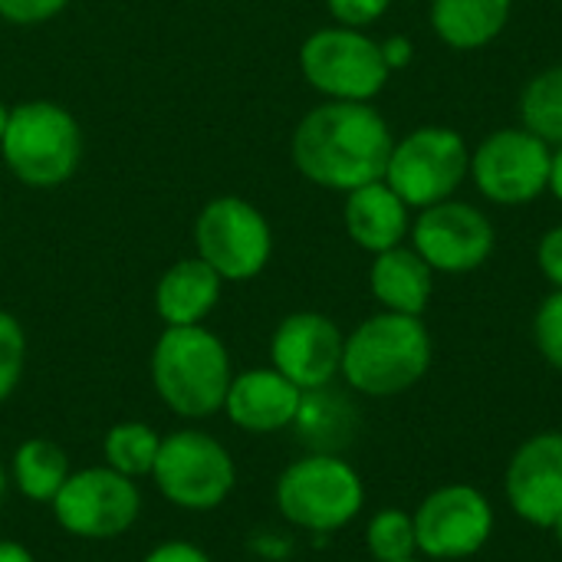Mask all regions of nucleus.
Masks as SVG:
<instances>
[{
  "label": "nucleus",
  "instance_id": "obj_1",
  "mask_svg": "<svg viewBox=\"0 0 562 562\" xmlns=\"http://www.w3.org/2000/svg\"><path fill=\"white\" fill-rule=\"evenodd\" d=\"M392 145V128L375 105L326 99L293 128L290 158L316 188L349 194L385 178Z\"/></svg>",
  "mask_w": 562,
  "mask_h": 562
},
{
  "label": "nucleus",
  "instance_id": "obj_2",
  "mask_svg": "<svg viewBox=\"0 0 562 562\" xmlns=\"http://www.w3.org/2000/svg\"><path fill=\"white\" fill-rule=\"evenodd\" d=\"M435 362V339L422 316L375 313L362 319L342 346V382L366 398L412 392Z\"/></svg>",
  "mask_w": 562,
  "mask_h": 562
},
{
  "label": "nucleus",
  "instance_id": "obj_3",
  "mask_svg": "<svg viewBox=\"0 0 562 562\" xmlns=\"http://www.w3.org/2000/svg\"><path fill=\"white\" fill-rule=\"evenodd\" d=\"M148 372L158 402L184 422H204L221 415L234 379L224 339L204 323L165 326L151 349Z\"/></svg>",
  "mask_w": 562,
  "mask_h": 562
},
{
  "label": "nucleus",
  "instance_id": "obj_4",
  "mask_svg": "<svg viewBox=\"0 0 562 562\" xmlns=\"http://www.w3.org/2000/svg\"><path fill=\"white\" fill-rule=\"evenodd\" d=\"M273 504L293 530L329 537L356 524L362 514L366 481L342 454L306 451L280 471Z\"/></svg>",
  "mask_w": 562,
  "mask_h": 562
},
{
  "label": "nucleus",
  "instance_id": "obj_5",
  "mask_svg": "<svg viewBox=\"0 0 562 562\" xmlns=\"http://www.w3.org/2000/svg\"><path fill=\"white\" fill-rule=\"evenodd\" d=\"M0 155L7 171L36 191L66 184L82 161V132L76 115L49 99H30L10 109Z\"/></svg>",
  "mask_w": 562,
  "mask_h": 562
},
{
  "label": "nucleus",
  "instance_id": "obj_6",
  "mask_svg": "<svg viewBox=\"0 0 562 562\" xmlns=\"http://www.w3.org/2000/svg\"><path fill=\"white\" fill-rule=\"evenodd\" d=\"M151 484L171 507L184 514H211L234 494L237 461L211 431L178 428L161 435Z\"/></svg>",
  "mask_w": 562,
  "mask_h": 562
},
{
  "label": "nucleus",
  "instance_id": "obj_7",
  "mask_svg": "<svg viewBox=\"0 0 562 562\" xmlns=\"http://www.w3.org/2000/svg\"><path fill=\"white\" fill-rule=\"evenodd\" d=\"M300 72L316 92L336 102H372L392 76L382 56V43L366 30L339 23L323 26L303 40Z\"/></svg>",
  "mask_w": 562,
  "mask_h": 562
},
{
  "label": "nucleus",
  "instance_id": "obj_8",
  "mask_svg": "<svg viewBox=\"0 0 562 562\" xmlns=\"http://www.w3.org/2000/svg\"><path fill=\"white\" fill-rule=\"evenodd\" d=\"M471 171V148L451 125H422L392 145L385 184L412 207L448 201Z\"/></svg>",
  "mask_w": 562,
  "mask_h": 562
},
{
  "label": "nucleus",
  "instance_id": "obj_9",
  "mask_svg": "<svg viewBox=\"0 0 562 562\" xmlns=\"http://www.w3.org/2000/svg\"><path fill=\"white\" fill-rule=\"evenodd\" d=\"M194 247L224 283H247L267 270L273 257V231L257 204L237 194H221L201 207L194 221Z\"/></svg>",
  "mask_w": 562,
  "mask_h": 562
},
{
  "label": "nucleus",
  "instance_id": "obj_10",
  "mask_svg": "<svg viewBox=\"0 0 562 562\" xmlns=\"http://www.w3.org/2000/svg\"><path fill=\"white\" fill-rule=\"evenodd\" d=\"M53 520L76 540H119L142 517L138 481L95 464L72 471L53 497Z\"/></svg>",
  "mask_w": 562,
  "mask_h": 562
},
{
  "label": "nucleus",
  "instance_id": "obj_11",
  "mask_svg": "<svg viewBox=\"0 0 562 562\" xmlns=\"http://www.w3.org/2000/svg\"><path fill=\"white\" fill-rule=\"evenodd\" d=\"M418 553L435 562H461L477 557L497 527L494 504L474 484L435 487L415 510Z\"/></svg>",
  "mask_w": 562,
  "mask_h": 562
},
{
  "label": "nucleus",
  "instance_id": "obj_12",
  "mask_svg": "<svg viewBox=\"0 0 562 562\" xmlns=\"http://www.w3.org/2000/svg\"><path fill=\"white\" fill-rule=\"evenodd\" d=\"M553 148L533 132L497 128L471 151V181L491 204H530L547 191Z\"/></svg>",
  "mask_w": 562,
  "mask_h": 562
},
{
  "label": "nucleus",
  "instance_id": "obj_13",
  "mask_svg": "<svg viewBox=\"0 0 562 562\" xmlns=\"http://www.w3.org/2000/svg\"><path fill=\"white\" fill-rule=\"evenodd\" d=\"M412 247L418 257L435 270L448 277L474 273L481 270L497 244V231L491 217L468 204V201H441L431 207H422L412 221Z\"/></svg>",
  "mask_w": 562,
  "mask_h": 562
},
{
  "label": "nucleus",
  "instance_id": "obj_14",
  "mask_svg": "<svg viewBox=\"0 0 562 562\" xmlns=\"http://www.w3.org/2000/svg\"><path fill=\"white\" fill-rule=\"evenodd\" d=\"M342 329L313 310L290 313L270 336V366L286 375L300 392L326 389L342 369Z\"/></svg>",
  "mask_w": 562,
  "mask_h": 562
},
{
  "label": "nucleus",
  "instance_id": "obj_15",
  "mask_svg": "<svg viewBox=\"0 0 562 562\" xmlns=\"http://www.w3.org/2000/svg\"><path fill=\"white\" fill-rule=\"evenodd\" d=\"M504 497L510 510L537 527L553 530L562 520V431L530 435L507 461Z\"/></svg>",
  "mask_w": 562,
  "mask_h": 562
},
{
  "label": "nucleus",
  "instance_id": "obj_16",
  "mask_svg": "<svg viewBox=\"0 0 562 562\" xmlns=\"http://www.w3.org/2000/svg\"><path fill=\"white\" fill-rule=\"evenodd\" d=\"M303 392L273 366L234 372L224 415L244 435H277L293 428Z\"/></svg>",
  "mask_w": 562,
  "mask_h": 562
},
{
  "label": "nucleus",
  "instance_id": "obj_17",
  "mask_svg": "<svg viewBox=\"0 0 562 562\" xmlns=\"http://www.w3.org/2000/svg\"><path fill=\"white\" fill-rule=\"evenodd\" d=\"M412 207L385 184L372 181L346 194L342 224L356 247L366 254H382L392 247H402L412 234Z\"/></svg>",
  "mask_w": 562,
  "mask_h": 562
},
{
  "label": "nucleus",
  "instance_id": "obj_18",
  "mask_svg": "<svg viewBox=\"0 0 562 562\" xmlns=\"http://www.w3.org/2000/svg\"><path fill=\"white\" fill-rule=\"evenodd\" d=\"M224 280L201 260L171 263L155 286V313L165 326H201L221 303Z\"/></svg>",
  "mask_w": 562,
  "mask_h": 562
},
{
  "label": "nucleus",
  "instance_id": "obj_19",
  "mask_svg": "<svg viewBox=\"0 0 562 562\" xmlns=\"http://www.w3.org/2000/svg\"><path fill=\"white\" fill-rule=\"evenodd\" d=\"M369 290L375 303L389 313L425 316L435 296V270L418 257L415 247H392L372 257Z\"/></svg>",
  "mask_w": 562,
  "mask_h": 562
},
{
  "label": "nucleus",
  "instance_id": "obj_20",
  "mask_svg": "<svg viewBox=\"0 0 562 562\" xmlns=\"http://www.w3.org/2000/svg\"><path fill=\"white\" fill-rule=\"evenodd\" d=\"M514 0H431V30L435 36L458 49H484L491 46L510 23Z\"/></svg>",
  "mask_w": 562,
  "mask_h": 562
},
{
  "label": "nucleus",
  "instance_id": "obj_21",
  "mask_svg": "<svg viewBox=\"0 0 562 562\" xmlns=\"http://www.w3.org/2000/svg\"><path fill=\"white\" fill-rule=\"evenodd\" d=\"M296 438L303 441L306 451L319 454H342L359 431V412L349 402V395L336 392L333 385L303 392L296 422H293Z\"/></svg>",
  "mask_w": 562,
  "mask_h": 562
},
{
  "label": "nucleus",
  "instance_id": "obj_22",
  "mask_svg": "<svg viewBox=\"0 0 562 562\" xmlns=\"http://www.w3.org/2000/svg\"><path fill=\"white\" fill-rule=\"evenodd\" d=\"M10 487L30 504H53L66 477L72 474L66 451L49 438H26L10 458Z\"/></svg>",
  "mask_w": 562,
  "mask_h": 562
},
{
  "label": "nucleus",
  "instance_id": "obj_23",
  "mask_svg": "<svg viewBox=\"0 0 562 562\" xmlns=\"http://www.w3.org/2000/svg\"><path fill=\"white\" fill-rule=\"evenodd\" d=\"M158 445H161V435L151 425H145V422H119L102 438V458H105L102 464L125 474V477H132V481L151 477Z\"/></svg>",
  "mask_w": 562,
  "mask_h": 562
},
{
  "label": "nucleus",
  "instance_id": "obj_24",
  "mask_svg": "<svg viewBox=\"0 0 562 562\" xmlns=\"http://www.w3.org/2000/svg\"><path fill=\"white\" fill-rule=\"evenodd\" d=\"M520 122L550 148L562 145V66L537 72L520 92Z\"/></svg>",
  "mask_w": 562,
  "mask_h": 562
},
{
  "label": "nucleus",
  "instance_id": "obj_25",
  "mask_svg": "<svg viewBox=\"0 0 562 562\" xmlns=\"http://www.w3.org/2000/svg\"><path fill=\"white\" fill-rule=\"evenodd\" d=\"M366 550L375 562H402L418 557L415 520L402 507H382L366 524Z\"/></svg>",
  "mask_w": 562,
  "mask_h": 562
},
{
  "label": "nucleus",
  "instance_id": "obj_26",
  "mask_svg": "<svg viewBox=\"0 0 562 562\" xmlns=\"http://www.w3.org/2000/svg\"><path fill=\"white\" fill-rule=\"evenodd\" d=\"M26 372V329L23 323L0 310V405L20 389Z\"/></svg>",
  "mask_w": 562,
  "mask_h": 562
},
{
  "label": "nucleus",
  "instance_id": "obj_27",
  "mask_svg": "<svg viewBox=\"0 0 562 562\" xmlns=\"http://www.w3.org/2000/svg\"><path fill=\"white\" fill-rule=\"evenodd\" d=\"M533 342L540 356L562 372V290H553L533 316Z\"/></svg>",
  "mask_w": 562,
  "mask_h": 562
},
{
  "label": "nucleus",
  "instance_id": "obj_28",
  "mask_svg": "<svg viewBox=\"0 0 562 562\" xmlns=\"http://www.w3.org/2000/svg\"><path fill=\"white\" fill-rule=\"evenodd\" d=\"M392 0H326L329 16L339 26H352V30H366L375 20H382L389 13Z\"/></svg>",
  "mask_w": 562,
  "mask_h": 562
},
{
  "label": "nucleus",
  "instance_id": "obj_29",
  "mask_svg": "<svg viewBox=\"0 0 562 562\" xmlns=\"http://www.w3.org/2000/svg\"><path fill=\"white\" fill-rule=\"evenodd\" d=\"M69 0H0V20L13 26H40L66 10Z\"/></svg>",
  "mask_w": 562,
  "mask_h": 562
},
{
  "label": "nucleus",
  "instance_id": "obj_30",
  "mask_svg": "<svg viewBox=\"0 0 562 562\" xmlns=\"http://www.w3.org/2000/svg\"><path fill=\"white\" fill-rule=\"evenodd\" d=\"M537 267L553 290H562V224L550 227L537 244Z\"/></svg>",
  "mask_w": 562,
  "mask_h": 562
},
{
  "label": "nucleus",
  "instance_id": "obj_31",
  "mask_svg": "<svg viewBox=\"0 0 562 562\" xmlns=\"http://www.w3.org/2000/svg\"><path fill=\"white\" fill-rule=\"evenodd\" d=\"M142 562H214L207 550H201L198 543L188 540H165L158 547H151Z\"/></svg>",
  "mask_w": 562,
  "mask_h": 562
},
{
  "label": "nucleus",
  "instance_id": "obj_32",
  "mask_svg": "<svg viewBox=\"0 0 562 562\" xmlns=\"http://www.w3.org/2000/svg\"><path fill=\"white\" fill-rule=\"evenodd\" d=\"M412 40L408 36H389V40H382V56H385V66L395 72V69H402V66H408L412 63Z\"/></svg>",
  "mask_w": 562,
  "mask_h": 562
},
{
  "label": "nucleus",
  "instance_id": "obj_33",
  "mask_svg": "<svg viewBox=\"0 0 562 562\" xmlns=\"http://www.w3.org/2000/svg\"><path fill=\"white\" fill-rule=\"evenodd\" d=\"M547 191L562 204V145L553 148V158H550V181H547Z\"/></svg>",
  "mask_w": 562,
  "mask_h": 562
},
{
  "label": "nucleus",
  "instance_id": "obj_34",
  "mask_svg": "<svg viewBox=\"0 0 562 562\" xmlns=\"http://www.w3.org/2000/svg\"><path fill=\"white\" fill-rule=\"evenodd\" d=\"M0 562H36V557L16 540H0Z\"/></svg>",
  "mask_w": 562,
  "mask_h": 562
},
{
  "label": "nucleus",
  "instance_id": "obj_35",
  "mask_svg": "<svg viewBox=\"0 0 562 562\" xmlns=\"http://www.w3.org/2000/svg\"><path fill=\"white\" fill-rule=\"evenodd\" d=\"M7 491H10V474H7V464L0 461V504L7 501Z\"/></svg>",
  "mask_w": 562,
  "mask_h": 562
},
{
  "label": "nucleus",
  "instance_id": "obj_36",
  "mask_svg": "<svg viewBox=\"0 0 562 562\" xmlns=\"http://www.w3.org/2000/svg\"><path fill=\"white\" fill-rule=\"evenodd\" d=\"M7 119H10V105L0 102V138H3V128H7Z\"/></svg>",
  "mask_w": 562,
  "mask_h": 562
},
{
  "label": "nucleus",
  "instance_id": "obj_37",
  "mask_svg": "<svg viewBox=\"0 0 562 562\" xmlns=\"http://www.w3.org/2000/svg\"><path fill=\"white\" fill-rule=\"evenodd\" d=\"M550 533H553L557 547H560V550H562V520H560V524H557V527H553V530H550Z\"/></svg>",
  "mask_w": 562,
  "mask_h": 562
},
{
  "label": "nucleus",
  "instance_id": "obj_38",
  "mask_svg": "<svg viewBox=\"0 0 562 562\" xmlns=\"http://www.w3.org/2000/svg\"><path fill=\"white\" fill-rule=\"evenodd\" d=\"M402 562H425V560H418V557H412V560H402Z\"/></svg>",
  "mask_w": 562,
  "mask_h": 562
}]
</instances>
